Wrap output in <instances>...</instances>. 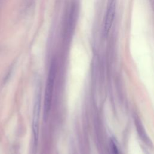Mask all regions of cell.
<instances>
[{"label":"cell","instance_id":"obj_1","mask_svg":"<svg viewBox=\"0 0 154 154\" xmlns=\"http://www.w3.org/2000/svg\"><path fill=\"white\" fill-rule=\"evenodd\" d=\"M56 75V64L54 62L51 64L47 82L45 88V101H44V119H47L51 107L52 94L54 91V81Z\"/></svg>","mask_w":154,"mask_h":154},{"label":"cell","instance_id":"obj_2","mask_svg":"<svg viewBox=\"0 0 154 154\" xmlns=\"http://www.w3.org/2000/svg\"><path fill=\"white\" fill-rule=\"evenodd\" d=\"M40 93L37 94L35 99L34 111H33V119H32V131L34 135V146L36 147L39 134V120H40Z\"/></svg>","mask_w":154,"mask_h":154},{"label":"cell","instance_id":"obj_3","mask_svg":"<svg viewBox=\"0 0 154 154\" xmlns=\"http://www.w3.org/2000/svg\"><path fill=\"white\" fill-rule=\"evenodd\" d=\"M116 8V0H108L106 11L103 23V31L105 34H107L113 23Z\"/></svg>","mask_w":154,"mask_h":154},{"label":"cell","instance_id":"obj_4","mask_svg":"<svg viewBox=\"0 0 154 154\" xmlns=\"http://www.w3.org/2000/svg\"><path fill=\"white\" fill-rule=\"evenodd\" d=\"M111 146L112 148V151L113 154H119V150L117 146L116 143H115V141L114 140H112L111 141Z\"/></svg>","mask_w":154,"mask_h":154}]
</instances>
